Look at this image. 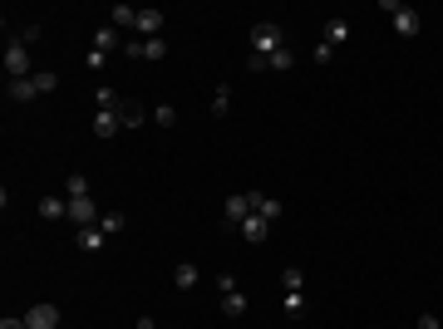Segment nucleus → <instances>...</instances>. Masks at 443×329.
Returning a JSON list of instances; mask_svg holds the SVG:
<instances>
[{"instance_id": "obj_1", "label": "nucleus", "mask_w": 443, "mask_h": 329, "mask_svg": "<svg viewBox=\"0 0 443 329\" xmlns=\"http://www.w3.org/2000/svg\"><path fill=\"white\" fill-rule=\"evenodd\" d=\"M276 49H286L281 25H276V20H257V25H252V35H247V69H252V74H262L266 59H271Z\"/></svg>"}, {"instance_id": "obj_2", "label": "nucleus", "mask_w": 443, "mask_h": 329, "mask_svg": "<svg viewBox=\"0 0 443 329\" xmlns=\"http://www.w3.org/2000/svg\"><path fill=\"white\" fill-rule=\"evenodd\" d=\"M54 83H59L54 69H35L30 79H15V83H10V103H30V98H40V93H54Z\"/></svg>"}, {"instance_id": "obj_3", "label": "nucleus", "mask_w": 443, "mask_h": 329, "mask_svg": "<svg viewBox=\"0 0 443 329\" xmlns=\"http://www.w3.org/2000/svg\"><path fill=\"white\" fill-rule=\"evenodd\" d=\"M384 10H389V25H394L399 40H414L419 30H424V15L414 10V5H399V0H384Z\"/></svg>"}, {"instance_id": "obj_4", "label": "nucleus", "mask_w": 443, "mask_h": 329, "mask_svg": "<svg viewBox=\"0 0 443 329\" xmlns=\"http://www.w3.org/2000/svg\"><path fill=\"white\" fill-rule=\"evenodd\" d=\"M5 74H10V83L35 74V69H30V44H25V40H10V44H5Z\"/></svg>"}, {"instance_id": "obj_5", "label": "nucleus", "mask_w": 443, "mask_h": 329, "mask_svg": "<svg viewBox=\"0 0 443 329\" xmlns=\"http://www.w3.org/2000/svg\"><path fill=\"white\" fill-rule=\"evenodd\" d=\"M124 44V30H114V25H99V35H94V49H89V69H99L114 49Z\"/></svg>"}, {"instance_id": "obj_6", "label": "nucleus", "mask_w": 443, "mask_h": 329, "mask_svg": "<svg viewBox=\"0 0 443 329\" xmlns=\"http://www.w3.org/2000/svg\"><path fill=\"white\" fill-rule=\"evenodd\" d=\"M217 295H222V315H227V320H242V315H247V295L237 290L232 275H217Z\"/></svg>"}, {"instance_id": "obj_7", "label": "nucleus", "mask_w": 443, "mask_h": 329, "mask_svg": "<svg viewBox=\"0 0 443 329\" xmlns=\"http://www.w3.org/2000/svg\"><path fill=\"white\" fill-rule=\"evenodd\" d=\"M124 54H129V59H148V64H153V59H163V54H168V40H163V35H153V40H124Z\"/></svg>"}, {"instance_id": "obj_8", "label": "nucleus", "mask_w": 443, "mask_h": 329, "mask_svg": "<svg viewBox=\"0 0 443 329\" xmlns=\"http://www.w3.org/2000/svg\"><path fill=\"white\" fill-rule=\"evenodd\" d=\"M30 329H59V305H49V300H40V305H30L25 315H20Z\"/></svg>"}, {"instance_id": "obj_9", "label": "nucleus", "mask_w": 443, "mask_h": 329, "mask_svg": "<svg viewBox=\"0 0 443 329\" xmlns=\"http://www.w3.org/2000/svg\"><path fill=\"white\" fill-rule=\"evenodd\" d=\"M247 216H252V197H247V192H237V197L222 202V221H227V226H242Z\"/></svg>"}, {"instance_id": "obj_10", "label": "nucleus", "mask_w": 443, "mask_h": 329, "mask_svg": "<svg viewBox=\"0 0 443 329\" xmlns=\"http://www.w3.org/2000/svg\"><path fill=\"white\" fill-rule=\"evenodd\" d=\"M163 10H138V25H133V40H153V35H163Z\"/></svg>"}, {"instance_id": "obj_11", "label": "nucleus", "mask_w": 443, "mask_h": 329, "mask_svg": "<svg viewBox=\"0 0 443 329\" xmlns=\"http://www.w3.org/2000/svg\"><path fill=\"white\" fill-rule=\"evenodd\" d=\"M99 216H104V211L94 206V197H69V221H74V226H94Z\"/></svg>"}, {"instance_id": "obj_12", "label": "nucleus", "mask_w": 443, "mask_h": 329, "mask_svg": "<svg viewBox=\"0 0 443 329\" xmlns=\"http://www.w3.org/2000/svg\"><path fill=\"white\" fill-rule=\"evenodd\" d=\"M114 113H119V123H124V128H143V123H148L143 103H133V98H119V103H114Z\"/></svg>"}, {"instance_id": "obj_13", "label": "nucleus", "mask_w": 443, "mask_h": 329, "mask_svg": "<svg viewBox=\"0 0 443 329\" xmlns=\"http://www.w3.org/2000/svg\"><path fill=\"white\" fill-rule=\"evenodd\" d=\"M247 197H252V211L266 216V221H281V216H286V206L276 202V197H266V192H247Z\"/></svg>"}, {"instance_id": "obj_14", "label": "nucleus", "mask_w": 443, "mask_h": 329, "mask_svg": "<svg viewBox=\"0 0 443 329\" xmlns=\"http://www.w3.org/2000/svg\"><path fill=\"white\" fill-rule=\"evenodd\" d=\"M237 231H242L247 241H266V236H271V221H266V216H257V211H252V216H247V221H242Z\"/></svg>"}, {"instance_id": "obj_15", "label": "nucleus", "mask_w": 443, "mask_h": 329, "mask_svg": "<svg viewBox=\"0 0 443 329\" xmlns=\"http://www.w3.org/2000/svg\"><path fill=\"white\" fill-rule=\"evenodd\" d=\"M119 113H114V108H99V113H94V138H114V133H119Z\"/></svg>"}, {"instance_id": "obj_16", "label": "nucleus", "mask_w": 443, "mask_h": 329, "mask_svg": "<svg viewBox=\"0 0 443 329\" xmlns=\"http://www.w3.org/2000/svg\"><path fill=\"white\" fill-rule=\"evenodd\" d=\"M40 216H44V221L69 216V197H54V192H49V197H40Z\"/></svg>"}, {"instance_id": "obj_17", "label": "nucleus", "mask_w": 443, "mask_h": 329, "mask_svg": "<svg viewBox=\"0 0 443 329\" xmlns=\"http://www.w3.org/2000/svg\"><path fill=\"white\" fill-rule=\"evenodd\" d=\"M281 285H286V295H306V270L301 265H286L281 270Z\"/></svg>"}, {"instance_id": "obj_18", "label": "nucleus", "mask_w": 443, "mask_h": 329, "mask_svg": "<svg viewBox=\"0 0 443 329\" xmlns=\"http://www.w3.org/2000/svg\"><path fill=\"white\" fill-rule=\"evenodd\" d=\"M109 25H114V30H129V35H133V25H138V10H129V5H114V10H109Z\"/></svg>"}, {"instance_id": "obj_19", "label": "nucleus", "mask_w": 443, "mask_h": 329, "mask_svg": "<svg viewBox=\"0 0 443 329\" xmlns=\"http://www.w3.org/2000/svg\"><path fill=\"white\" fill-rule=\"evenodd\" d=\"M173 285H177V290H192V285H197V265H192V260H177Z\"/></svg>"}, {"instance_id": "obj_20", "label": "nucleus", "mask_w": 443, "mask_h": 329, "mask_svg": "<svg viewBox=\"0 0 443 329\" xmlns=\"http://www.w3.org/2000/svg\"><path fill=\"white\" fill-rule=\"evenodd\" d=\"M74 241H79V250H99V246H104V231H99V221H94V226H79V236H74Z\"/></svg>"}, {"instance_id": "obj_21", "label": "nucleus", "mask_w": 443, "mask_h": 329, "mask_svg": "<svg viewBox=\"0 0 443 329\" xmlns=\"http://www.w3.org/2000/svg\"><path fill=\"white\" fill-rule=\"evenodd\" d=\"M64 197H89V177L84 172H69V177H64Z\"/></svg>"}, {"instance_id": "obj_22", "label": "nucleus", "mask_w": 443, "mask_h": 329, "mask_svg": "<svg viewBox=\"0 0 443 329\" xmlns=\"http://www.w3.org/2000/svg\"><path fill=\"white\" fill-rule=\"evenodd\" d=\"M124 226H129V221H124L119 211H104V216H99V231H104V236H119Z\"/></svg>"}, {"instance_id": "obj_23", "label": "nucleus", "mask_w": 443, "mask_h": 329, "mask_svg": "<svg viewBox=\"0 0 443 329\" xmlns=\"http://www.w3.org/2000/svg\"><path fill=\"white\" fill-rule=\"evenodd\" d=\"M212 113H217V118H227V113H232V88H227V83L212 93Z\"/></svg>"}, {"instance_id": "obj_24", "label": "nucleus", "mask_w": 443, "mask_h": 329, "mask_svg": "<svg viewBox=\"0 0 443 329\" xmlns=\"http://www.w3.org/2000/svg\"><path fill=\"white\" fill-rule=\"evenodd\" d=\"M350 40V25L345 20H330V30H325V44H345Z\"/></svg>"}, {"instance_id": "obj_25", "label": "nucleus", "mask_w": 443, "mask_h": 329, "mask_svg": "<svg viewBox=\"0 0 443 329\" xmlns=\"http://www.w3.org/2000/svg\"><path fill=\"white\" fill-rule=\"evenodd\" d=\"M291 64H296V54H291V44H286V49H276V54L266 59V69H291Z\"/></svg>"}, {"instance_id": "obj_26", "label": "nucleus", "mask_w": 443, "mask_h": 329, "mask_svg": "<svg viewBox=\"0 0 443 329\" xmlns=\"http://www.w3.org/2000/svg\"><path fill=\"white\" fill-rule=\"evenodd\" d=\"M310 59H315V64H330V59H335V44H315V49H310Z\"/></svg>"}, {"instance_id": "obj_27", "label": "nucleus", "mask_w": 443, "mask_h": 329, "mask_svg": "<svg viewBox=\"0 0 443 329\" xmlns=\"http://www.w3.org/2000/svg\"><path fill=\"white\" fill-rule=\"evenodd\" d=\"M153 118H158L163 128H173L177 123V108H173V103H163V108H153Z\"/></svg>"}, {"instance_id": "obj_28", "label": "nucleus", "mask_w": 443, "mask_h": 329, "mask_svg": "<svg viewBox=\"0 0 443 329\" xmlns=\"http://www.w3.org/2000/svg\"><path fill=\"white\" fill-rule=\"evenodd\" d=\"M306 310V295H286V315H301Z\"/></svg>"}, {"instance_id": "obj_29", "label": "nucleus", "mask_w": 443, "mask_h": 329, "mask_svg": "<svg viewBox=\"0 0 443 329\" xmlns=\"http://www.w3.org/2000/svg\"><path fill=\"white\" fill-rule=\"evenodd\" d=\"M414 329H443V325H439V315H424V320H419Z\"/></svg>"}, {"instance_id": "obj_30", "label": "nucleus", "mask_w": 443, "mask_h": 329, "mask_svg": "<svg viewBox=\"0 0 443 329\" xmlns=\"http://www.w3.org/2000/svg\"><path fill=\"white\" fill-rule=\"evenodd\" d=\"M0 329H30L25 320H0Z\"/></svg>"}]
</instances>
